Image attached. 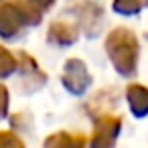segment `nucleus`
I'll return each instance as SVG.
<instances>
[{
	"label": "nucleus",
	"mask_w": 148,
	"mask_h": 148,
	"mask_svg": "<svg viewBox=\"0 0 148 148\" xmlns=\"http://www.w3.org/2000/svg\"><path fill=\"white\" fill-rule=\"evenodd\" d=\"M128 103L134 116L142 118L148 114V87L144 85H130L128 87Z\"/></svg>",
	"instance_id": "obj_3"
},
{
	"label": "nucleus",
	"mask_w": 148,
	"mask_h": 148,
	"mask_svg": "<svg viewBox=\"0 0 148 148\" xmlns=\"http://www.w3.org/2000/svg\"><path fill=\"white\" fill-rule=\"evenodd\" d=\"M144 2H146V4H148V0H144Z\"/></svg>",
	"instance_id": "obj_9"
},
{
	"label": "nucleus",
	"mask_w": 148,
	"mask_h": 148,
	"mask_svg": "<svg viewBox=\"0 0 148 148\" xmlns=\"http://www.w3.org/2000/svg\"><path fill=\"white\" fill-rule=\"evenodd\" d=\"M108 55L122 75H132L138 63V41L130 31L118 29L108 39Z\"/></svg>",
	"instance_id": "obj_1"
},
{
	"label": "nucleus",
	"mask_w": 148,
	"mask_h": 148,
	"mask_svg": "<svg viewBox=\"0 0 148 148\" xmlns=\"http://www.w3.org/2000/svg\"><path fill=\"white\" fill-rule=\"evenodd\" d=\"M16 31V16L8 10V8H2L0 10V35H12Z\"/></svg>",
	"instance_id": "obj_4"
},
{
	"label": "nucleus",
	"mask_w": 148,
	"mask_h": 148,
	"mask_svg": "<svg viewBox=\"0 0 148 148\" xmlns=\"http://www.w3.org/2000/svg\"><path fill=\"white\" fill-rule=\"evenodd\" d=\"M57 146H55V142L51 140L49 142V148H79V144H73V142H69V138H57Z\"/></svg>",
	"instance_id": "obj_6"
},
{
	"label": "nucleus",
	"mask_w": 148,
	"mask_h": 148,
	"mask_svg": "<svg viewBox=\"0 0 148 148\" xmlns=\"http://www.w3.org/2000/svg\"><path fill=\"white\" fill-rule=\"evenodd\" d=\"M114 8L122 14H136L142 8V0H116Z\"/></svg>",
	"instance_id": "obj_5"
},
{
	"label": "nucleus",
	"mask_w": 148,
	"mask_h": 148,
	"mask_svg": "<svg viewBox=\"0 0 148 148\" xmlns=\"http://www.w3.org/2000/svg\"><path fill=\"white\" fill-rule=\"evenodd\" d=\"M118 132H120V120H116V118L103 120L97 126V132L93 138V148H112Z\"/></svg>",
	"instance_id": "obj_2"
},
{
	"label": "nucleus",
	"mask_w": 148,
	"mask_h": 148,
	"mask_svg": "<svg viewBox=\"0 0 148 148\" xmlns=\"http://www.w3.org/2000/svg\"><path fill=\"white\" fill-rule=\"evenodd\" d=\"M35 2H41V4H49L51 0H35Z\"/></svg>",
	"instance_id": "obj_8"
},
{
	"label": "nucleus",
	"mask_w": 148,
	"mask_h": 148,
	"mask_svg": "<svg viewBox=\"0 0 148 148\" xmlns=\"http://www.w3.org/2000/svg\"><path fill=\"white\" fill-rule=\"evenodd\" d=\"M0 148H21L14 138H0Z\"/></svg>",
	"instance_id": "obj_7"
}]
</instances>
